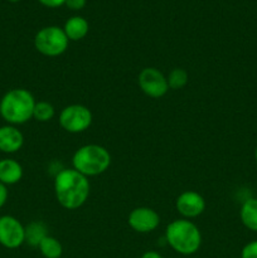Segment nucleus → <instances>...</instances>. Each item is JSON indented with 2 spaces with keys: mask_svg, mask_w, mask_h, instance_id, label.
Masks as SVG:
<instances>
[{
  "mask_svg": "<svg viewBox=\"0 0 257 258\" xmlns=\"http://www.w3.org/2000/svg\"><path fill=\"white\" fill-rule=\"evenodd\" d=\"M54 193L58 203L68 211L78 209L90 196V181L75 169L58 171L54 179Z\"/></svg>",
  "mask_w": 257,
  "mask_h": 258,
  "instance_id": "obj_1",
  "label": "nucleus"
},
{
  "mask_svg": "<svg viewBox=\"0 0 257 258\" xmlns=\"http://www.w3.org/2000/svg\"><path fill=\"white\" fill-rule=\"evenodd\" d=\"M35 100L25 88H14L0 100V116L10 125H22L33 117Z\"/></svg>",
  "mask_w": 257,
  "mask_h": 258,
  "instance_id": "obj_2",
  "label": "nucleus"
},
{
  "mask_svg": "<svg viewBox=\"0 0 257 258\" xmlns=\"http://www.w3.org/2000/svg\"><path fill=\"white\" fill-rule=\"evenodd\" d=\"M165 239L176 253L184 256H190L198 252L202 244L199 228L185 218L175 219L166 227Z\"/></svg>",
  "mask_w": 257,
  "mask_h": 258,
  "instance_id": "obj_3",
  "label": "nucleus"
},
{
  "mask_svg": "<svg viewBox=\"0 0 257 258\" xmlns=\"http://www.w3.org/2000/svg\"><path fill=\"white\" fill-rule=\"evenodd\" d=\"M73 169L85 176H96L105 173L111 164L107 149L96 144L81 146L72 158Z\"/></svg>",
  "mask_w": 257,
  "mask_h": 258,
  "instance_id": "obj_4",
  "label": "nucleus"
},
{
  "mask_svg": "<svg viewBox=\"0 0 257 258\" xmlns=\"http://www.w3.org/2000/svg\"><path fill=\"white\" fill-rule=\"evenodd\" d=\"M68 42L70 39L66 35L65 30L54 25L42 28L34 38L35 49L47 57H57L63 54L67 50Z\"/></svg>",
  "mask_w": 257,
  "mask_h": 258,
  "instance_id": "obj_5",
  "label": "nucleus"
},
{
  "mask_svg": "<svg viewBox=\"0 0 257 258\" xmlns=\"http://www.w3.org/2000/svg\"><path fill=\"white\" fill-rule=\"evenodd\" d=\"M59 123L67 133H83L92 123V113L83 105H70L59 113Z\"/></svg>",
  "mask_w": 257,
  "mask_h": 258,
  "instance_id": "obj_6",
  "label": "nucleus"
},
{
  "mask_svg": "<svg viewBox=\"0 0 257 258\" xmlns=\"http://www.w3.org/2000/svg\"><path fill=\"white\" fill-rule=\"evenodd\" d=\"M139 86L146 96L160 98L169 91L168 80L159 70L154 67L144 68L139 75Z\"/></svg>",
  "mask_w": 257,
  "mask_h": 258,
  "instance_id": "obj_7",
  "label": "nucleus"
},
{
  "mask_svg": "<svg viewBox=\"0 0 257 258\" xmlns=\"http://www.w3.org/2000/svg\"><path fill=\"white\" fill-rule=\"evenodd\" d=\"M25 242V227L12 216L0 217V244L15 249Z\"/></svg>",
  "mask_w": 257,
  "mask_h": 258,
  "instance_id": "obj_8",
  "label": "nucleus"
},
{
  "mask_svg": "<svg viewBox=\"0 0 257 258\" xmlns=\"http://www.w3.org/2000/svg\"><path fill=\"white\" fill-rule=\"evenodd\" d=\"M127 223L131 228L139 233H150L158 228L160 217L154 209L148 207H139L133 209L128 214Z\"/></svg>",
  "mask_w": 257,
  "mask_h": 258,
  "instance_id": "obj_9",
  "label": "nucleus"
},
{
  "mask_svg": "<svg viewBox=\"0 0 257 258\" xmlns=\"http://www.w3.org/2000/svg\"><path fill=\"white\" fill-rule=\"evenodd\" d=\"M176 211L184 217V218H196L201 216L206 209V201L199 193L193 190H186L181 193L176 198L175 202Z\"/></svg>",
  "mask_w": 257,
  "mask_h": 258,
  "instance_id": "obj_10",
  "label": "nucleus"
},
{
  "mask_svg": "<svg viewBox=\"0 0 257 258\" xmlns=\"http://www.w3.org/2000/svg\"><path fill=\"white\" fill-rule=\"evenodd\" d=\"M24 136L13 125L0 127V151L5 154H14L22 149Z\"/></svg>",
  "mask_w": 257,
  "mask_h": 258,
  "instance_id": "obj_11",
  "label": "nucleus"
},
{
  "mask_svg": "<svg viewBox=\"0 0 257 258\" xmlns=\"http://www.w3.org/2000/svg\"><path fill=\"white\" fill-rule=\"evenodd\" d=\"M23 178V168L17 160L3 159L0 160V183L4 185H13L19 183Z\"/></svg>",
  "mask_w": 257,
  "mask_h": 258,
  "instance_id": "obj_12",
  "label": "nucleus"
},
{
  "mask_svg": "<svg viewBox=\"0 0 257 258\" xmlns=\"http://www.w3.org/2000/svg\"><path fill=\"white\" fill-rule=\"evenodd\" d=\"M88 22L82 17H72L66 22L65 30L66 35L70 40H81L87 35L88 33Z\"/></svg>",
  "mask_w": 257,
  "mask_h": 258,
  "instance_id": "obj_13",
  "label": "nucleus"
},
{
  "mask_svg": "<svg viewBox=\"0 0 257 258\" xmlns=\"http://www.w3.org/2000/svg\"><path fill=\"white\" fill-rule=\"evenodd\" d=\"M239 218L243 226L252 232H257V199L249 198L243 202L239 211Z\"/></svg>",
  "mask_w": 257,
  "mask_h": 258,
  "instance_id": "obj_14",
  "label": "nucleus"
},
{
  "mask_svg": "<svg viewBox=\"0 0 257 258\" xmlns=\"http://www.w3.org/2000/svg\"><path fill=\"white\" fill-rule=\"evenodd\" d=\"M48 236V228L43 222H32L25 227V243L30 247H39L40 242Z\"/></svg>",
  "mask_w": 257,
  "mask_h": 258,
  "instance_id": "obj_15",
  "label": "nucleus"
},
{
  "mask_svg": "<svg viewBox=\"0 0 257 258\" xmlns=\"http://www.w3.org/2000/svg\"><path fill=\"white\" fill-rule=\"evenodd\" d=\"M38 248L44 258H60L63 253V247L60 242L49 234L40 242Z\"/></svg>",
  "mask_w": 257,
  "mask_h": 258,
  "instance_id": "obj_16",
  "label": "nucleus"
},
{
  "mask_svg": "<svg viewBox=\"0 0 257 258\" xmlns=\"http://www.w3.org/2000/svg\"><path fill=\"white\" fill-rule=\"evenodd\" d=\"M54 107L49 102L45 101H39L35 102L34 111H33V117L39 122H48L54 117Z\"/></svg>",
  "mask_w": 257,
  "mask_h": 258,
  "instance_id": "obj_17",
  "label": "nucleus"
},
{
  "mask_svg": "<svg viewBox=\"0 0 257 258\" xmlns=\"http://www.w3.org/2000/svg\"><path fill=\"white\" fill-rule=\"evenodd\" d=\"M166 80H168L169 88H171V90H180V88H183L188 83V73H186V71L181 70V68H174L169 73Z\"/></svg>",
  "mask_w": 257,
  "mask_h": 258,
  "instance_id": "obj_18",
  "label": "nucleus"
},
{
  "mask_svg": "<svg viewBox=\"0 0 257 258\" xmlns=\"http://www.w3.org/2000/svg\"><path fill=\"white\" fill-rule=\"evenodd\" d=\"M241 258H257V241L249 242L242 248Z\"/></svg>",
  "mask_w": 257,
  "mask_h": 258,
  "instance_id": "obj_19",
  "label": "nucleus"
},
{
  "mask_svg": "<svg viewBox=\"0 0 257 258\" xmlns=\"http://www.w3.org/2000/svg\"><path fill=\"white\" fill-rule=\"evenodd\" d=\"M71 10H81L82 8H85L86 0H66L65 3Z\"/></svg>",
  "mask_w": 257,
  "mask_h": 258,
  "instance_id": "obj_20",
  "label": "nucleus"
},
{
  "mask_svg": "<svg viewBox=\"0 0 257 258\" xmlns=\"http://www.w3.org/2000/svg\"><path fill=\"white\" fill-rule=\"evenodd\" d=\"M40 4H43L44 7L48 8H58L60 5H63L66 3V0H38Z\"/></svg>",
  "mask_w": 257,
  "mask_h": 258,
  "instance_id": "obj_21",
  "label": "nucleus"
},
{
  "mask_svg": "<svg viewBox=\"0 0 257 258\" xmlns=\"http://www.w3.org/2000/svg\"><path fill=\"white\" fill-rule=\"evenodd\" d=\"M8 201V189L7 185H4L3 183H0V208L7 203Z\"/></svg>",
  "mask_w": 257,
  "mask_h": 258,
  "instance_id": "obj_22",
  "label": "nucleus"
},
{
  "mask_svg": "<svg viewBox=\"0 0 257 258\" xmlns=\"http://www.w3.org/2000/svg\"><path fill=\"white\" fill-rule=\"evenodd\" d=\"M141 258H163V257H161L160 254L158 253V252L148 251V252H145V253H144L143 256H141Z\"/></svg>",
  "mask_w": 257,
  "mask_h": 258,
  "instance_id": "obj_23",
  "label": "nucleus"
},
{
  "mask_svg": "<svg viewBox=\"0 0 257 258\" xmlns=\"http://www.w3.org/2000/svg\"><path fill=\"white\" fill-rule=\"evenodd\" d=\"M254 160H256V164H257V146H256V150H254Z\"/></svg>",
  "mask_w": 257,
  "mask_h": 258,
  "instance_id": "obj_24",
  "label": "nucleus"
},
{
  "mask_svg": "<svg viewBox=\"0 0 257 258\" xmlns=\"http://www.w3.org/2000/svg\"><path fill=\"white\" fill-rule=\"evenodd\" d=\"M9 2H12V3H18V2H20V0H9Z\"/></svg>",
  "mask_w": 257,
  "mask_h": 258,
  "instance_id": "obj_25",
  "label": "nucleus"
}]
</instances>
